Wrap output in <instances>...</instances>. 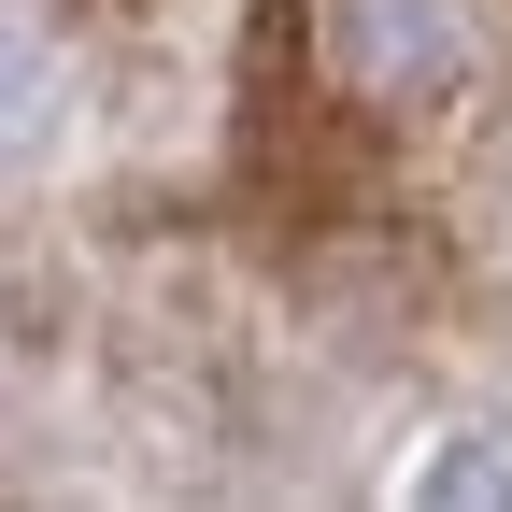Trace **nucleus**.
I'll return each mask as SVG.
<instances>
[{
  "mask_svg": "<svg viewBox=\"0 0 512 512\" xmlns=\"http://www.w3.org/2000/svg\"><path fill=\"white\" fill-rule=\"evenodd\" d=\"M328 72L384 114H413L470 72V29H456V0H328Z\"/></svg>",
  "mask_w": 512,
  "mask_h": 512,
  "instance_id": "1",
  "label": "nucleus"
}]
</instances>
